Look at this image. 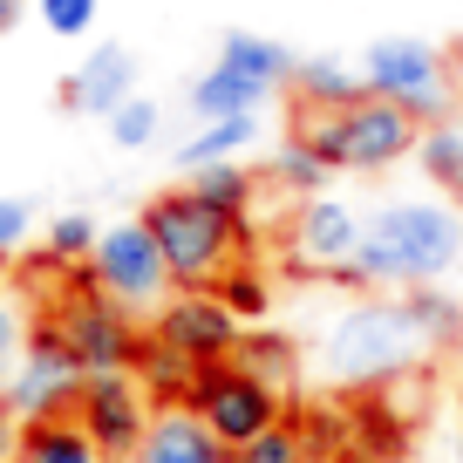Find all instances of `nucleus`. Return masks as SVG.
I'll return each mask as SVG.
<instances>
[{"instance_id":"nucleus-6","label":"nucleus","mask_w":463,"mask_h":463,"mask_svg":"<svg viewBox=\"0 0 463 463\" xmlns=\"http://www.w3.org/2000/svg\"><path fill=\"white\" fill-rule=\"evenodd\" d=\"M362 82H368V96L402 102L422 130L449 123V96H457V89H449V61H443V48L416 42V34H389V42L368 48L362 55Z\"/></svg>"},{"instance_id":"nucleus-24","label":"nucleus","mask_w":463,"mask_h":463,"mask_svg":"<svg viewBox=\"0 0 463 463\" xmlns=\"http://www.w3.org/2000/svg\"><path fill=\"white\" fill-rule=\"evenodd\" d=\"M416 164H422V177H430L443 198H463V130H457V123H436V130H422Z\"/></svg>"},{"instance_id":"nucleus-32","label":"nucleus","mask_w":463,"mask_h":463,"mask_svg":"<svg viewBox=\"0 0 463 463\" xmlns=\"http://www.w3.org/2000/svg\"><path fill=\"white\" fill-rule=\"evenodd\" d=\"M28 232H34V204L28 198H0V260L28 246Z\"/></svg>"},{"instance_id":"nucleus-23","label":"nucleus","mask_w":463,"mask_h":463,"mask_svg":"<svg viewBox=\"0 0 463 463\" xmlns=\"http://www.w3.org/2000/svg\"><path fill=\"white\" fill-rule=\"evenodd\" d=\"M402 307H409V320L422 327L430 354H443V347H457V341H463V307L449 300L443 287H409V293H402Z\"/></svg>"},{"instance_id":"nucleus-22","label":"nucleus","mask_w":463,"mask_h":463,"mask_svg":"<svg viewBox=\"0 0 463 463\" xmlns=\"http://www.w3.org/2000/svg\"><path fill=\"white\" fill-rule=\"evenodd\" d=\"M184 191H198L212 212L225 218H252V198H260V177L246 171V164H204V171L184 177Z\"/></svg>"},{"instance_id":"nucleus-4","label":"nucleus","mask_w":463,"mask_h":463,"mask_svg":"<svg viewBox=\"0 0 463 463\" xmlns=\"http://www.w3.org/2000/svg\"><path fill=\"white\" fill-rule=\"evenodd\" d=\"M150 225V239H157L164 266H171V287H218V279L232 273V266L246 260V218H225L212 212V204L198 198V191H157V198L137 212Z\"/></svg>"},{"instance_id":"nucleus-15","label":"nucleus","mask_w":463,"mask_h":463,"mask_svg":"<svg viewBox=\"0 0 463 463\" xmlns=\"http://www.w3.org/2000/svg\"><path fill=\"white\" fill-rule=\"evenodd\" d=\"M130 463H232V449L218 443L191 409H157V422H150L144 449H137Z\"/></svg>"},{"instance_id":"nucleus-16","label":"nucleus","mask_w":463,"mask_h":463,"mask_svg":"<svg viewBox=\"0 0 463 463\" xmlns=\"http://www.w3.org/2000/svg\"><path fill=\"white\" fill-rule=\"evenodd\" d=\"M293 96H300V109H347V102H362V96H368L362 61L300 55V69H293Z\"/></svg>"},{"instance_id":"nucleus-17","label":"nucleus","mask_w":463,"mask_h":463,"mask_svg":"<svg viewBox=\"0 0 463 463\" xmlns=\"http://www.w3.org/2000/svg\"><path fill=\"white\" fill-rule=\"evenodd\" d=\"M14 463H109V457L89 443V430L75 416H42V422H21Z\"/></svg>"},{"instance_id":"nucleus-21","label":"nucleus","mask_w":463,"mask_h":463,"mask_svg":"<svg viewBox=\"0 0 463 463\" xmlns=\"http://www.w3.org/2000/svg\"><path fill=\"white\" fill-rule=\"evenodd\" d=\"M232 362L246 368V375L273 382V389H287L293 375H300V347H293V334H273V327H246L239 334V354Z\"/></svg>"},{"instance_id":"nucleus-36","label":"nucleus","mask_w":463,"mask_h":463,"mask_svg":"<svg viewBox=\"0 0 463 463\" xmlns=\"http://www.w3.org/2000/svg\"><path fill=\"white\" fill-rule=\"evenodd\" d=\"M457 463H463V443H457Z\"/></svg>"},{"instance_id":"nucleus-27","label":"nucleus","mask_w":463,"mask_h":463,"mask_svg":"<svg viewBox=\"0 0 463 463\" xmlns=\"http://www.w3.org/2000/svg\"><path fill=\"white\" fill-rule=\"evenodd\" d=\"M96 239H102V225L89 212H61L55 225H48V260H55V266H89Z\"/></svg>"},{"instance_id":"nucleus-28","label":"nucleus","mask_w":463,"mask_h":463,"mask_svg":"<svg viewBox=\"0 0 463 463\" xmlns=\"http://www.w3.org/2000/svg\"><path fill=\"white\" fill-rule=\"evenodd\" d=\"M102 123H109V137L123 150H144V144H157V130H164V109L150 96H130V102H116L109 116H102Z\"/></svg>"},{"instance_id":"nucleus-11","label":"nucleus","mask_w":463,"mask_h":463,"mask_svg":"<svg viewBox=\"0 0 463 463\" xmlns=\"http://www.w3.org/2000/svg\"><path fill=\"white\" fill-rule=\"evenodd\" d=\"M150 334H157V341H171L184 362L212 368V362H232V354H239V334H246V320L232 314V307L218 300L212 287H177L171 300L150 314Z\"/></svg>"},{"instance_id":"nucleus-13","label":"nucleus","mask_w":463,"mask_h":463,"mask_svg":"<svg viewBox=\"0 0 463 463\" xmlns=\"http://www.w3.org/2000/svg\"><path fill=\"white\" fill-rule=\"evenodd\" d=\"M130 96H137V55H130V42H96L69 69V82H61V109H75V116H109L116 102H130Z\"/></svg>"},{"instance_id":"nucleus-19","label":"nucleus","mask_w":463,"mask_h":463,"mask_svg":"<svg viewBox=\"0 0 463 463\" xmlns=\"http://www.w3.org/2000/svg\"><path fill=\"white\" fill-rule=\"evenodd\" d=\"M260 144V116H225V123H198L177 144V171H204V164H246V150Z\"/></svg>"},{"instance_id":"nucleus-20","label":"nucleus","mask_w":463,"mask_h":463,"mask_svg":"<svg viewBox=\"0 0 463 463\" xmlns=\"http://www.w3.org/2000/svg\"><path fill=\"white\" fill-rule=\"evenodd\" d=\"M218 61L260 75V82H273V89H293V69H300V55H293L287 42H266V34H246V28H232L225 42H218Z\"/></svg>"},{"instance_id":"nucleus-31","label":"nucleus","mask_w":463,"mask_h":463,"mask_svg":"<svg viewBox=\"0 0 463 463\" xmlns=\"http://www.w3.org/2000/svg\"><path fill=\"white\" fill-rule=\"evenodd\" d=\"M28 327H34V314H28L21 300H7V293H0V375L21 362V347H28Z\"/></svg>"},{"instance_id":"nucleus-8","label":"nucleus","mask_w":463,"mask_h":463,"mask_svg":"<svg viewBox=\"0 0 463 463\" xmlns=\"http://www.w3.org/2000/svg\"><path fill=\"white\" fill-rule=\"evenodd\" d=\"M89 368L75 362V347L61 341V327L48 314H34L28 347H21L14 375L0 389V402L14 409V422H42V416H75V395H82Z\"/></svg>"},{"instance_id":"nucleus-33","label":"nucleus","mask_w":463,"mask_h":463,"mask_svg":"<svg viewBox=\"0 0 463 463\" xmlns=\"http://www.w3.org/2000/svg\"><path fill=\"white\" fill-rule=\"evenodd\" d=\"M14 443H21V422H14V409L0 402V463H14Z\"/></svg>"},{"instance_id":"nucleus-7","label":"nucleus","mask_w":463,"mask_h":463,"mask_svg":"<svg viewBox=\"0 0 463 463\" xmlns=\"http://www.w3.org/2000/svg\"><path fill=\"white\" fill-rule=\"evenodd\" d=\"M184 409H191V416H198L225 449H239V443H252V436H266L273 422H287V389L246 375L239 362H212V368H198Z\"/></svg>"},{"instance_id":"nucleus-5","label":"nucleus","mask_w":463,"mask_h":463,"mask_svg":"<svg viewBox=\"0 0 463 463\" xmlns=\"http://www.w3.org/2000/svg\"><path fill=\"white\" fill-rule=\"evenodd\" d=\"M42 314L61 327V341L75 347V362L89 375H116V368L137 362L144 347V327H137L130 307H116L109 293L89 279V266H61V287L42 300Z\"/></svg>"},{"instance_id":"nucleus-3","label":"nucleus","mask_w":463,"mask_h":463,"mask_svg":"<svg viewBox=\"0 0 463 463\" xmlns=\"http://www.w3.org/2000/svg\"><path fill=\"white\" fill-rule=\"evenodd\" d=\"M293 144H307L327 171H395L402 157H416L422 144V123L402 109V102H382V96H362L347 109H300L293 116Z\"/></svg>"},{"instance_id":"nucleus-14","label":"nucleus","mask_w":463,"mask_h":463,"mask_svg":"<svg viewBox=\"0 0 463 463\" xmlns=\"http://www.w3.org/2000/svg\"><path fill=\"white\" fill-rule=\"evenodd\" d=\"M273 96H279L273 82H260V75H246V69H232V61H212V69L191 82L184 109H191V123H225V116H260Z\"/></svg>"},{"instance_id":"nucleus-18","label":"nucleus","mask_w":463,"mask_h":463,"mask_svg":"<svg viewBox=\"0 0 463 463\" xmlns=\"http://www.w3.org/2000/svg\"><path fill=\"white\" fill-rule=\"evenodd\" d=\"M130 375L144 382V395L157 409H184V395H191V382H198V362H184L171 341H157V334L144 327V347H137V362H130Z\"/></svg>"},{"instance_id":"nucleus-30","label":"nucleus","mask_w":463,"mask_h":463,"mask_svg":"<svg viewBox=\"0 0 463 463\" xmlns=\"http://www.w3.org/2000/svg\"><path fill=\"white\" fill-rule=\"evenodd\" d=\"M34 14H42V28L55 34V42H82V34L96 28L102 0H34Z\"/></svg>"},{"instance_id":"nucleus-1","label":"nucleus","mask_w":463,"mask_h":463,"mask_svg":"<svg viewBox=\"0 0 463 463\" xmlns=\"http://www.w3.org/2000/svg\"><path fill=\"white\" fill-rule=\"evenodd\" d=\"M463 260V212L449 198H389L368 212L362 252L341 266V287L362 293H409V287H443Z\"/></svg>"},{"instance_id":"nucleus-10","label":"nucleus","mask_w":463,"mask_h":463,"mask_svg":"<svg viewBox=\"0 0 463 463\" xmlns=\"http://www.w3.org/2000/svg\"><path fill=\"white\" fill-rule=\"evenodd\" d=\"M75 422L89 430V443H96L109 463H130L137 449H144L150 422H157V402L144 395V382H137L130 368H116V375H89L82 382Z\"/></svg>"},{"instance_id":"nucleus-29","label":"nucleus","mask_w":463,"mask_h":463,"mask_svg":"<svg viewBox=\"0 0 463 463\" xmlns=\"http://www.w3.org/2000/svg\"><path fill=\"white\" fill-rule=\"evenodd\" d=\"M232 463H307V443H300V422H273L266 436H252V443L232 449Z\"/></svg>"},{"instance_id":"nucleus-25","label":"nucleus","mask_w":463,"mask_h":463,"mask_svg":"<svg viewBox=\"0 0 463 463\" xmlns=\"http://www.w3.org/2000/svg\"><path fill=\"white\" fill-rule=\"evenodd\" d=\"M266 177H273L279 191H293V198H320L334 171H327V164H320V157H314L307 144H293V137H287V150L273 157V171H266Z\"/></svg>"},{"instance_id":"nucleus-35","label":"nucleus","mask_w":463,"mask_h":463,"mask_svg":"<svg viewBox=\"0 0 463 463\" xmlns=\"http://www.w3.org/2000/svg\"><path fill=\"white\" fill-rule=\"evenodd\" d=\"M449 89H457V96H463V48H457V55H449Z\"/></svg>"},{"instance_id":"nucleus-2","label":"nucleus","mask_w":463,"mask_h":463,"mask_svg":"<svg viewBox=\"0 0 463 463\" xmlns=\"http://www.w3.org/2000/svg\"><path fill=\"white\" fill-rule=\"evenodd\" d=\"M416 362H430V341H422V327L409 320L402 293L395 300H354L341 307V314L327 320V334H320V375L334 382V389H375V382H395L409 375Z\"/></svg>"},{"instance_id":"nucleus-34","label":"nucleus","mask_w":463,"mask_h":463,"mask_svg":"<svg viewBox=\"0 0 463 463\" xmlns=\"http://www.w3.org/2000/svg\"><path fill=\"white\" fill-rule=\"evenodd\" d=\"M21 7H28V0H0V34H14V28H21Z\"/></svg>"},{"instance_id":"nucleus-9","label":"nucleus","mask_w":463,"mask_h":463,"mask_svg":"<svg viewBox=\"0 0 463 463\" xmlns=\"http://www.w3.org/2000/svg\"><path fill=\"white\" fill-rule=\"evenodd\" d=\"M89 279H96L102 293H109L116 307H130L137 320L157 314L164 300H171V266H164L157 239H150L144 218H123V225H102L96 252H89Z\"/></svg>"},{"instance_id":"nucleus-12","label":"nucleus","mask_w":463,"mask_h":463,"mask_svg":"<svg viewBox=\"0 0 463 463\" xmlns=\"http://www.w3.org/2000/svg\"><path fill=\"white\" fill-rule=\"evenodd\" d=\"M362 232H368V218L354 212V204H341V198H300L293 204V232H287V252L300 260V273H341L354 252H362Z\"/></svg>"},{"instance_id":"nucleus-26","label":"nucleus","mask_w":463,"mask_h":463,"mask_svg":"<svg viewBox=\"0 0 463 463\" xmlns=\"http://www.w3.org/2000/svg\"><path fill=\"white\" fill-rule=\"evenodd\" d=\"M212 293H218V300H225L239 320H266V307H273V287H266V273H260V266H246V260L232 266V273L218 279Z\"/></svg>"}]
</instances>
